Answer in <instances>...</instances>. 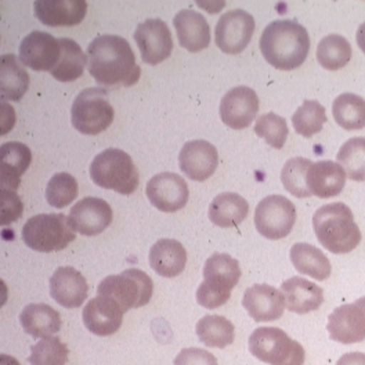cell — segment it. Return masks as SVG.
I'll list each match as a JSON object with an SVG mask.
<instances>
[{
	"mask_svg": "<svg viewBox=\"0 0 365 365\" xmlns=\"http://www.w3.org/2000/svg\"><path fill=\"white\" fill-rule=\"evenodd\" d=\"M88 68L98 85L106 88L133 86L141 69L129 42L116 35H100L88 46Z\"/></svg>",
	"mask_w": 365,
	"mask_h": 365,
	"instance_id": "6da1fadb",
	"label": "cell"
},
{
	"mask_svg": "<svg viewBox=\"0 0 365 365\" xmlns=\"http://www.w3.org/2000/svg\"><path fill=\"white\" fill-rule=\"evenodd\" d=\"M266 61L281 71L297 69L310 51L307 29L294 20H275L269 24L259 41Z\"/></svg>",
	"mask_w": 365,
	"mask_h": 365,
	"instance_id": "7a4b0ae2",
	"label": "cell"
},
{
	"mask_svg": "<svg viewBox=\"0 0 365 365\" xmlns=\"http://www.w3.org/2000/svg\"><path fill=\"white\" fill-rule=\"evenodd\" d=\"M313 228L319 244L335 255L354 251L361 242V231L351 209L342 202L321 206L313 216Z\"/></svg>",
	"mask_w": 365,
	"mask_h": 365,
	"instance_id": "3957f363",
	"label": "cell"
},
{
	"mask_svg": "<svg viewBox=\"0 0 365 365\" xmlns=\"http://www.w3.org/2000/svg\"><path fill=\"white\" fill-rule=\"evenodd\" d=\"M241 278L237 259L227 253H215L205 262L204 281L197 289V302L207 310L226 304Z\"/></svg>",
	"mask_w": 365,
	"mask_h": 365,
	"instance_id": "277c9868",
	"label": "cell"
},
{
	"mask_svg": "<svg viewBox=\"0 0 365 365\" xmlns=\"http://www.w3.org/2000/svg\"><path fill=\"white\" fill-rule=\"evenodd\" d=\"M91 178L98 187L130 195L138 187V170L128 153L107 148L91 160Z\"/></svg>",
	"mask_w": 365,
	"mask_h": 365,
	"instance_id": "5b68a950",
	"label": "cell"
},
{
	"mask_svg": "<svg viewBox=\"0 0 365 365\" xmlns=\"http://www.w3.org/2000/svg\"><path fill=\"white\" fill-rule=\"evenodd\" d=\"M75 230L64 213H41L23 227L25 245L36 252L63 251L75 241Z\"/></svg>",
	"mask_w": 365,
	"mask_h": 365,
	"instance_id": "8992f818",
	"label": "cell"
},
{
	"mask_svg": "<svg viewBox=\"0 0 365 365\" xmlns=\"http://www.w3.org/2000/svg\"><path fill=\"white\" fill-rule=\"evenodd\" d=\"M250 351L257 360L270 365H303L306 351L282 329L262 327L250 336Z\"/></svg>",
	"mask_w": 365,
	"mask_h": 365,
	"instance_id": "52a82bcc",
	"label": "cell"
},
{
	"mask_svg": "<svg viewBox=\"0 0 365 365\" xmlns=\"http://www.w3.org/2000/svg\"><path fill=\"white\" fill-rule=\"evenodd\" d=\"M154 282L148 274L138 269H128L118 275L106 277L97 287V295L115 300L126 313L150 303Z\"/></svg>",
	"mask_w": 365,
	"mask_h": 365,
	"instance_id": "ba28073f",
	"label": "cell"
},
{
	"mask_svg": "<svg viewBox=\"0 0 365 365\" xmlns=\"http://www.w3.org/2000/svg\"><path fill=\"white\" fill-rule=\"evenodd\" d=\"M114 107L108 101V93L100 88H88L73 100L71 108L72 126L88 136L107 130L114 122Z\"/></svg>",
	"mask_w": 365,
	"mask_h": 365,
	"instance_id": "9c48e42d",
	"label": "cell"
},
{
	"mask_svg": "<svg viewBox=\"0 0 365 365\" xmlns=\"http://www.w3.org/2000/svg\"><path fill=\"white\" fill-rule=\"evenodd\" d=\"M297 207L282 195L263 198L255 210L256 230L267 240H282L295 226Z\"/></svg>",
	"mask_w": 365,
	"mask_h": 365,
	"instance_id": "30bf717a",
	"label": "cell"
},
{
	"mask_svg": "<svg viewBox=\"0 0 365 365\" xmlns=\"http://www.w3.org/2000/svg\"><path fill=\"white\" fill-rule=\"evenodd\" d=\"M255 19L245 10L234 9L225 13L215 28V42L227 54H240L251 42Z\"/></svg>",
	"mask_w": 365,
	"mask_h": 365,
	"instance_id": "8fae6325",
	"label": "cell"
},
{
	"mask_svg": "<svg viewBox=\"0 0 365 365\" xmlns=\"http://www.w3.org/2000/svg\"><path fill=\"white\" fill-rule=\"evenodd\" d=\"M332 341L353 344L365 341V297L336 307L328 317Z\"/></svg>",
	"mask_w": 365,
	"mask_h": 365,
	"instance_id": "7c38bea8",
	"label": "cell"
},
{
	"mask_svg": "<svg viewBox=\"0 0 365 365\" xmlns=\"http://www.w3.org/2000/svg\"><path fill=\"white\" fill-rule=\"evenodd\" d=\"M135 41L140 48L144 63L157 66L170 57L173 50V39L168 24L160 19H150L138 24L135 32Z\"/></svg>",
	"mask_w": 365,
	"mask_h": 365,
	"instance_id": "4fadbf2b",
	"label": "cell"
},
{
	"mask_svg": "<svg viewBox=\"0 0 365 365\" xmlns=\"http://www.w3.org/2000/svg\"><path fill=\"white\" fill-rule=\"evenodd\" d=\"M145 194L151 205L165 213H173L187 205L190 191L180 175L162 172L147 182Z\"/></svg>",
	"mask_w": 365,
	"mask_h": 365,
	"instance_id": "5bb4252c",
	"label": "cell"
},
{
	"mask_svg": "<svg viewBox=\"0 0 365 365\" xmlns=\"http://www.w3.org/2000/svg\"><path fill=\"white\" fill-rule=\"evenodd\" d=\"M68 219L76 232L94 237L111 226L114 213L107 201L97 197H86L72 206Z\"/></svg>",
	"mask_w": 365,
	"mask_h": 365,
	"instance_id": "9a60e30c",
	"label": "cell"
},
{
	"mask_svg": "<svg viewBox=\"0 0 365 365\" xmlns=\"http://www.w3.org/2000/svg\"><path fill=\"white\" fill-rule=\"evenodd\" d=\"M61 47L57 38L45 31L28 34L20 45L19 57L25 67L51 72L60 60Z\"/></svg>",
	"mask_w": 365,
	"mask_h": 365,
	"instance_id": "2e32d148",
	"label": "cell"
},
{
	"mask_svg": "<svg viewBox=\"0 0 365 365\" xmlns=\"http://www.w3.org/2000/svg\"><path fill=\"white\" fill-rule=\"evenodd\" d=\"M219 111L228 128L234 130L247 129L259 111L257 94L248 86H237L223 96Z\"/></svg>",
	"mask_w": 365,
	"mask_h": 365,
	"instance_id": "e0dca14e",
	"label": "cell"
},
{
	"mask_svg": "<svg viewBox=\"0 0 365 365\" xmlns=\"http://www.w3.org/2000/svg\"><path fill=\"white\" fill-rule=\"evenodd\" d=\"M179 163L182 173L194 182H205L216 170L219 163L217 150L205 140L188 141L182 145Z\"/></svg>",
	"mask_w": 365,
	"mask_h": 365,
	"instance_id": "ac0fdd59",
	"label": "cell"
},
{
	"mask_svg": "<svg viewBox=\"0 0 365 365\" xmlns=\"http://www.w3.org/2000/svg\"><path fill=\"white\" fill-rule=\"evenodd\" d=\"M125 312L110 297L97 295L83 307L82 319L88 331L97 336H111L119 331Z\"/></svg>",
	"mask_w": 365,
	"mask_h": 365,
	"instance_id": "d6986e66",
	"label": "cell"
},
{
	"mask_svg": "<svg viewBox=\"0 0 365 365\" xmlns=\"http://www.w3.org/2000/svg\"><path fill=\"white\" fill-rule=\"evenodd\" d=\"M242 306L256 322H270L282 317L285 297L272 285L255 284L245 291Z\"/></svg>",
	"mask_w": 365,
	"mask_h": 365,
	"instance_id": "ffe728a7",
	"label": "cell"
},
{
	"mask_svg": "<svg viewBox=\"0 0 365 365\" xmlns=\"http://www.w3.org/2000/svg\"><path fill=\"white\" fill-rule=\"evenodd\" d=\"M86 278L73 267H58L50 278V295L66 309H78L88 299Z\"/></svg>",
	"mask_w": 365,
	"mask_h": 365,
	"instance_id": "44dd1931",
	"label": "cell"
},
{
	"mask_svg": "<svg viewBox=\"0 0 365 365\" xmlns=\"http://www.w3.org/2000/svg\"><path fill=\"white\" fill-rule=\"evenodd\" d=\"M35 17L47 26H75L82 23L88 13L85 0H36Z\"/></svg>",
	"mask_w": 365,
	"mask_h": 365,
	"instance_id": "7402d4cb",
	"label": "cell"
},
{
	"mask_svg": "<svg viewBox=\"0 0 365 365\" xmlns=\"http://www.w3.org/2000/svg\"><path fill=\"white\" fill-rule=\"evenodd\" d=\"M281 292L285 297L288 310L297 314L316 312L324 303L322 288L302 277H292L282 282Z\"/></svg>",
	"mask_w": 365,
	"mask_h": 365,
	"instance_id": "603a6c76",
	"label": "cell"
},
{
	"mask_svg": "<svg viewBox=\"0 0 365 365\" xmlns=\"http://www.w3.org/2000/svg\"><path fill=\"white\" fill-rule=\"evenodd\" d=\"M346 172L332 160H319L312 163L307 172V188L312 195L319 198H332L342 192L346 184Z\"/></svg>",
	"mask_w": 365,
	"mask_h": 365,
	"instance_id": "cb8c5ba5",
	"label": "cell"
},
{
	"mask_svg": "<svg viewBox=\"0 0 365 365\" xmlns=\"http://www.w3.org/2000/svg\"><path fill=\"white\" fill-rule=\"evenodd\" d=\"M173 25L180 45L188 51H201L210 43L209 24L201 13L184 9L175 16Z\"/></svg>",
	"mask_w": 365,
	"mask_h": 365,
	"instance_id": "d4e9b609",
	"label": "cell"
},
{
	"mask_svg": "<svg viewBox=\"0 0 365 365\" xmlns=\"http://www.w3.org/2000/svg\"><path fill=\"white\" fill-rule=\"evenodd\" d=\"M32 160V153L23 143L9 141L0 147V182L1 188L17 190L21 176Z\"/></svg>",
	"mask_w": 365,
	"mask_h": 365,
	"instance_id": "484cf974",
	"label": "cell"
},
{
	"mask_svg": "<svg viewBox=\"0 0 365 365\" xmlns=\"http://www.w3.org/2000/svg\"><path fill=\"white\" fill-rule=\"evenodd\" d=\"M187 263V252L179 241L162 238L150 251V266L165 278L178 277L184 272Z\"/></svg>",
	"mask_w": 365,
	"mask_h": 365,
	"instance_id": "4316f807",
	"label": "cell"
},
{
	"mask_svg": "<svg viewBox=\"0 0 365 365\" xmlns=\"http://www.w3.org/2000/svg\"><path fill=\"white\" fill-rule=\"evenodd\" d=\"M24 331L35 339H45L61 329V316L45 303H31L20 316Z\"/></svg>",
	"mask_w": 365,
	"mask_h": 365,
	"instance_id": "83f0119b",
	"label": "cell"
},
{
	"mask_svg": "<svg viewBox=\"0 0 365 365\" xmlns=\"http://www.w3.org/2000/svg\"><path fill=\"white\" fill-rule=\"evenodd\" d=\"M248 213V201L237 192H222L209 205V220L217 227H238Z\"/></svg>",
	"mask_w": 365,
	"mask_h": 365,
	"instance_id": "f1b7e54d",
	"label": "cell"
},
{
	"mask_svg": "<svg viewBox=\"0 0 365 365\" xmlns=\"http://www.w3.org/2000/svg\"><path fill=\"white\" fill-rule=\"evenodd\" d=\"M0 61L1 100L20 101L29 88V75L14 54H3Z\"/></svg>",
	"mask_w": 365,
	"mask_h": 365,
	"instance_id": "f546056e",
	"label": "cell"
},
{
	"mask_svg": "<svg viewBox=\"0 0 365 365\" xmlns=\"http://www.w3.org/2000/svg\"><path fill=\"white\" fill-rule=\"evenodd\" d=\"M289 256L299 273L309 275L317 281H325L332 273L331 262L327 255L310 244H295L291 248Z\"/></svg>",
	"mask_w": 365,
	"mask_h": 365,
	"instance_id": "4dcf8cb0",
	"label": "cell"
},
{
	"mask_svg": "<svg viewBox=\"0 0 365 365\" xmlns=\"http://www.w3.org/2000/svg\"><path fill=\"white\" fill-rule=\"evenodd\" d=\"M61 53L57 66L50 72L58 82H73L79 79L88 67V56L81 46L69 38H58Z\"/></svg>",
	"mask_w": 365,
	"mask_h": 365,
	"instance_id": "1f68e13d",
	"label": "cell"
},
{
	"mask_svg": "<svg viewBox=\"0 0 365 365\" xmlns=\"http://www.w3.org/2000/svg\"><path fill=\"white\" fill-rule=\"evenodd\" d=\"M332 114L343 129L360 130L365 128V100L354 93H343L335 98Z\"/></svg>",
	"mask_w": 365,
	"mask_h": 365,
	"instance_id": "d6a6232c",
	"label": "cell"
},
{
	"mask_svg": "<svg viewBox=\"0 0 365 365\" xmlns=\"http://www.w3.org/2000/svg\"><path fill=\"white\" fill-rule=\"evenodd\" d=\"M195 331L201 342L215 349L227 347L235 338V328L232 322L222 316H205L198 321Z\"/></svg>",
	"mask_w": 365,
	"mask_h": 365,
	"instance_id": "836d02e7",
	"label": "cell"
},
{
	"mask_svg": "<svg viewBox=\"0 0 365 365\" xmlns=\"http://www.w3.org/2000/svg\"><path fill=\"white\" fill-rule=\"evenodd\" d=\"M353 51L349 41L338 34H331L321 39L317 46V61L322 68L338 71L351 60Z\"/></svg>",
	"mask_w": 365,
	"mask_h": 365,
	"instance_id": "e575fe53",
	"label": "cell"
},
{
	"mask_svg": "<svg viewBox=\"0 0 365 365\" xmlns=\"http://www.w3.org/2000/svg\"><path fill=\"white\" fill-rule=\"evenodd\" d=\"M336 158L351 180L364 182L365 137H353L347 140L341 147Z\"/></svg>",
	"mask_w": 365,
	"mask_h": 365,
	"instance_id": "d590c367",
	"label": "cell"
},
{
	"mask_svg": "<svg viewBox=\"0 0 365 365\" xmlns=\"http://www.w3.org/2000/svg\"><path fill=\"white\" fill-rule=\"evenodd\" d=\"M327 120L325 108L316 100H304L292 115V123L297 135L307 138L319 133Z\"/></svg>",
	"mask_w": 365,
	"mask_h": 365,
	"instance_id": "8d00e7d4",
	"label": "cell"
},
{
	"mask_svg": "<svg viewBox=\"0 0 365 365\" xmlns=\"http://www.w3.org/2000/svg\"><path fill=\"white\" fill-rule=\"evenodd\" d=\"M312 160L297 157L287 160L281 170V182L285 190L297 198H309L312 192L307 188V172Z\"/></svg>",
	"mask_w": 365,
	"mask_h": 365,
	"instance_id": "74e56055",
	"label": "cell"
},
{
	"mask_svg": "<svg viewBox=\"0 0 365 365\" xmlns=\"http://www.w3.org/2000/svg\"><path fill=\"white\" fill-rule=\"evenodd\" d=\"M79 192V185L76 179L66 173H56L46 187V200L48 205L57 209H63L66 206L71 205Z\"/></svg>",
	"mask_w": 365,
	"mask_h": 365,
	"instance_id": "f35d334b",
	"label": "cell"
},
{
	"mask_svg": "<svg viewBox=\"0 0 365 365\" xmlns=\"http://www.w3.org/2000/svg\"><path fill=\"white\" fill-rule=\"evenodd\" d=\"M68 356L67 344L56 336H50L31 347L28 361L31 365H66Z\"/></svg>",
	"mask_w": 365,
	"mask_h": 365,
	"instance_id": "ab89813d",
	"label": "cell"
},
{
	"mask_svg": "<svg viewBox=\"0 0 365 365\" xmlns=\"http://www.w3.org/2000/svg\"><path fill=\"white\" fill-rule=\"evenodd\" d=\"M255 133L266 140L273 148L281 150L285 145L288 138V125L287 120L274 113L260 115L255 123Z\"/></svg>",
	"mask_w": 365,
	"mask_h": 365,
	"instance_id": "60d3db41",
	"label": "cell"
},
{
	"mask_svg": "<svg viewBox=\"0 0 365 365\" xmlns=\"http://www.w3.org/2000/svg\"><path fill=\"white\" fill-rule=\"evenodd\" d=\"M24 213L21 198L14 190L1 188V212H0V225L9 226L17 222Z\"/></svg>",
	"mask_w": 365,
	"mask_h": 365,
	"instance_id": "b9f144b4",
	"label": "cell"
},
{
	"mask_svg": "<svg viewBox=\"0 0 365 365\" xmlns=\"http://www.w3.org/2000/svg\"><path fill=\"white\" fill-rule=\"evenodd\" d=\"M175 365H219L216 357L200 347L182 349L175 359Z\"/></svg>",
	"mask_w": 365,
	"mask_h": 365,
	"instance_id": "7bdbcfd3",
	"label": "cell"
},
{
	"mask_svg": "<svg viewBox=\"0 0 365 365\" xmlns=\"http://www.w3.org/2000/svg\"><path fill=\"white\" fill-rule=\"evenodd\" d=\"M0 110H1V113H0V115H1V118H0V122H1L0 123L1 125L0 135L4 136L13 129V126L16 123V113H14V108L10 104H7L6 101H1Z\"/></svg>",
	"mask_w": 365,
	"mask_h": 365,
	"instance_id": "ee69618b",
	"label": "cell"
},
{
	"mask_svg": "<svg viewBox=\"0 0 365 365\" xmlns=\"http://www.w3.org/2000/svg\"><path fill=\"white\" fill-rule=\"evenodd\" d=\"M336 365H365V354L360 351L346 353L339 359Z\"/></svg>",
	"mask_w": 365,
	"mask_h": 365,
	"instance_id": "f6af8a7d",
	"label": "cell"
},
{
	"mask_svg": "<svg viewBox=\"0 0 365 365\" xmlns=\"http://www.w3.org/2000/svg\"><path fill=\"white\" fill-rule=\"evenodd\" d=\"M356 39H357V45L361 48V51L365 54V23L361 24L357 29V35H356Z\"/></svg>",
	"mask_w": 365,
	"mask_h": 365,
	"instance_id": "bcb514c9",
	"label": "cell"
},
{
	"mask_svg": "<svg viewBox=\"0 0 365 365\" xmlns=\"http://www.w3.org/2000/svg\"><path fill=\"white\" fill-rule=\"evenodd\" d=\"M0 365H20V363L16 360V359H13V357H10V356H7V354H1L0 356Z\"/></svg>",
	"mask_w": 365,
	"mask_h": 365,
	"instance_id": "7dc6e473",
	"label": "cell"
}]
</instances>
